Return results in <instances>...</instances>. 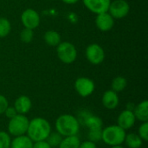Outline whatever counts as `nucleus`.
<instances>
[{
  "mask_svg": "<svg viewBox=\"0 0 148 148\" xmlns=\"http://www.w3.org/2000/svg\"><path fill=\"white\" fill-rule=\"evenodd\" d=\"M51 132L52 127L48 120L42 117H36L29 121L26 135L33 142H37L46 140Z\"/></svg>",
  "mask_w": 148,
  "mask_h": 148,
  "instance_id": "nucleus-1",
  "label": "nucleus"
},
{
  "mask_svg": "<svg viewBox=\"0 0 148 148\" xmlns=\"http://www.w3.org/2000/svg\"><path fill=\"white\" fill-rule=\"evenodd\" d=\"M80 126L76 116L70 114H61L55 122L56 131L62 137L77 135L80 131Z\"/></svg>",
  "mask_w": 148,
  "mask_h": 148,
  "instance_id": "nucleus-2",
  "label": "nucleus"
},
{
  "mask_svg": "<svg viewBox=\"0 0 148 148\" xmlns=\"http://www.w3.org/2000/svg\"><path fill=\"white\" fill-rule=\"evenodd\" d=\"M127 131L116 125H110L102 128L101 131V141L104 144L113 147L117 145H122L125 140Z\"/></svg>",
  "mask_w": 148,
  "mask_h": 148,
  "instance_id": "nucleus-3",
  "label": "nucleus"
},
{
  "mask_svg": "<svg viewBox=\"0 0 148 148\" xmlns=\"http://www.w3.org/2000/svg\"><path fill=\"white\" fill-rule=\"evenodd\" d=\"M29 122V120L25 114H17L15 117L9 120L7 125V133L12 137L24 135L27 133Z\"/></svg>",
  "mask_w": 148,
  "mask_h": 148,
  "instance_id": "nucleus-4",
  "label": "nucleus"
},
{
  "mask_svg": "<svg viewBox=\"0 0 148 148\" xmlns=\"http://www.w3.org/2000/svg\"><path fill=\"white\" fill-rule=\"evenodd\" d=\"M58 58L66 64L74 62L77 56V51L75 47L69 42H60L56 49Z\"/></svg>",
  "mask_w": 148,
  "mask_h": 148,
  "instance_id": "nucleus-5",
  "label": "nucleus"
},
{
  "mask_svg": "<svg viewBox=\"0 0 148 148\" xmlns=\"http://www.w3.org/2000/svg\"><path fill=\"white\" fill-rule=\"evenodd\" d=\"M95 88V85L93 80L88 77H79L75 82V89L77 94L82 97L90 96Z\"/></svg>",
  "mask_w": 148,
  "mask_h": 148,
  "instance_id": "nucleus-6",
  "label": "nucleus"
},
{
  "mask_svg": "<svg viewBox=\"0 0 148 148\" xmlns=\"http://www.w3.org/2000/svg\"><path fill=\"white\" fill-rule=\"evenodd\" d=\"M130 6L126 0H114L110 3L108 10L114 18H123L129 13Z\"/></svg>",
  "mask_w": 148,
  "mask_h": 148,
  "instance_id": "nucleus-7",
  "label": "nucleus"
},
{
  "mask_svg": "<svg viewBox=\"0 0 148 148\" xmlns=\"http://www.w3.org/2000/svg\"><path fill=\"white\" fill-rule=\"evenodd\" d=\"M86 57L90 63L98 65L104 61L105 52L99 44L93 43L88 45L86 49Z\"/></svg>",
  "mask_w": 148,
  "mask_h": 148,
  "instance_id": "nucleus-8",
  "label": "nucleus"
},
{
  "mask_svg": "<svg viewBox=\"0 0 148 148\" xmlns=\"http://www.w3.org/2000/svg\"><path fill=\"white\" fill-rule=\"evenodd\" d=\"M21 21L23 25L30 29L37 28L40 24V16L37 11L33 9L25 10L21 16Z\"/></svg>",
  "mask_w": 148,
  "mask_h": 148,
  "instance_id": "nucleus-9",
  "label": "nucleus"
},
{
  "mask_svg": "<svg viewBox=\"0 0 148 148\" xmlns=\"http://www.w3.org/2000/svg\"><path fill=\"white\" fill-rule=\"evenodd\" d=\"M136 122V118L133 111L125 109L117 117V125L125 131L131 129Z\"/></svg>",
  "mask_w": 148,
  "mask_h": 148,
  "instance_id": "nucleus-10",
  "label": "nucleus"
},
{
  "mask_svg": "<svg viewBox=\"0 0 148 148\" xmlns=\"http://www.w3.org/2000/svg\"><path fill=\"white\" fill-rule=\"evenodd\" d=\"M87 9L95 14L108 12L111 0H82Z\"/></svg>",
  "mask_w": 148,
  "mask_h": 148,
  "instance_id": "nucleus-11",
  "label": "nucleus"
},
{
  "mask_svg": "<svg viewBox=\"0 0 148 148\" xmlns=\"http://www.w3.org/2000/svg\"><path fill=\"white\" fill-rule=\"evenodd\" d=\"M101 102L106 109L108 110L115 109L120 103V98L118 93L113 91L112 89L105 91L101 97Z\"/></svg>",
  "mask_w": 148,
  "mask_h": 148,
  "instance_id": "nucleus-12",
  "label": "nucleus"
},
{
  "mask_svg": "<svg viewBox=\"0 0 148 148\" xmlns=\"http://www.w3.org/2000/svg\"><path fill=\"white\" fill-rule=\"evenodd\" d=\"M95 23L97 28L101 31H108L112 29L114 25V17L108 12H103L97 14Z\"/></svg>",
  "mask_w": 148,
  "mask_h": 148,
  "instance_id": "nucleus-13",
  "label": "nucleus"
},
{
  "mask_svg": "<svg viewBox=\"0 0 148 148\" xmlns=\"http://www.w3.org/2000/svg\"><path fill=\"white\" fill-rule=\"evenodd\" d=\"M14 108L19 114H28L32 108V101L27 95H20L14 102Z\"/></svg>",
  "mask_w": 148,
  "mask_h": 148,
  "instance_id": "nucleus-14",
  "label": "nucleus"
},
{
  "mask_svg": "<svg viewBox=\"0 0 148 148\" xmlns=\"http://www.w3.org/2000/svg\"><path fill=\"white\" fill-rule=\"evenodd\" d=\"M134 114L136 121L146 122L148 121V101L147 100L142 101L138 105H135L134 109Z\"/></svg>",
  "mask_w": 148,
  "mask_h": 148,
  "instance_id": "nucleus-15",
  "label": "nucleus"
},
{
  "mask_svg": "<svg viewBox=\"0 0 148 148\" xmlns=\"http://www.w3.org/2000/svg\"><path fill=\"white\" fill-rule=\"evenodd\" d=\"M34 142L26 135L13 137L11 139L10 148H32Z\"/></svg>",
  "mask_w": 148,
  "mask_h": 148,
  "instance_id": "nucleus-16",
  "label": "nucleus"
},
{
  "mask_svg": "<svg viewBox=\"0 0 148 148\" xmlns=\"http://www.w3.org/2000/svg\"><path fill=\"white\" fill-rule=\"evenodd\" d=\"M82 125L87 127L88 130L90 129H102L103 128V121L101 118H100L97 115L93 114L90 113L86 119L84 120Z\"/></svg>",
  "mask_w": 148,
  "mask_h": 148,
  "instance_id": "nucleus-17",
  "label": "nucleus"
},
{
  "mask_svg": "<svg viewBox=\"0 0 148 148\" xmlns=\"http://www.w3.org/2000/svg\"><path fill=\"white\" fill-rule=\"evenodd\" d=\"M143 140L135 133H129L126 134L124 144L127 148H140L143 145Z\"/></svg>",
  "mask_w": 148,
  "mask_h": 148,
  "instance_id": "nucleus-18",
  "label": "nucleus"
},
{
  "mask_svg": "<svg viewBox=\"0 0 148 148\" xmlns=\"http://www.w3.org/2000/svg\"><path fill=\"white\" fill-rule=\"evenodd\" d=\"M81 140L77 135L63 137L58 148H79Z\"/></svg>",
  "mask_w": 148,
  "mask_h": 148,
  "instance_id": "nucleus-19",
  "label": "nucleus"
},
{
  "mask_svg": "<svg viewBox=\"0 0 148 148\" xmlns=\"http://www.w3.org/2000/svg\"><path fill=\"white\" fill-rule=\"evenodd\" d=\"M44 41L49 46H57L61 42L60 34L55 30H48L44 34Z\"/></svg>",
  "mask_w": 148,
  "mask_h": 148,
  "instance_id": "nucleus-20",
  "label": "nucleus"
},
{
  "mask_svg": "<svg viewBox=\"0 0 148 148\" xmlns=\"http://www.w3.org/2000/svg\"><path fill=\"white\" fill-rule=\"evenodd\" d=\"M127 85V81L123 76H116L111 83V89L116 93L122 92Z\"/></svg>",
  "mask_w": 148,
  "mask_h": 148,
  "instance_id": "nucleus-21",
  "label": "nucleus"
},
{
  "mask_svg": "<svg viewBox=\"0 0 148 148\" xmlns=\"http://www.w3.org/2000/svg\"><path fill=\"white\" fill-rule=\"evenodd\" d=\"M62 138L63 137L60 134H58L56 131H55V132H51L49 134V135L46 139V141L49 144V146L52 148L58 147Z\"/></svg>",
  "mask_w": 148,
  "mask_h": 148,
  "instance_id": "nucleus-22",
  "label": "nucleus"
},
{
  "mask_svg": "<svg viewBox=\"0 0 148 148\" xmlns=\"http://www.w3.org/2000/svg\"><path fill=\"white\" fill-rule=\"evenodd\" d=\"M11 29V25L7 18L0 17V37L7 36Z\"/></svg>",
  "mask_w": 148,
  "mask_h": 148,
  "instance_id": "nucleus-23",
  "label": "nucleus"
},
{
  "mask_svg": "<svg viewBox=\"0 0 148 148\" xmlns=\"http://www.w3.org/2000/svg\"><path fill=\"white\" fill-rule=\"evenodd\" d=\"M11 136L5 131H0V148H10Z\"/></svg>",
  "mask_w": 148,
  "mask_h": 148,
  "instance_id": "nucleus-24",
  "label": "nucleus"
},
{
  "mask_svg": "<svg viewBox=\"0 0 148 148\" xmlns=\"http://www.w3.org/2000/svg\"><path fill=\"white\" fill-rule=\"evenodd\" d=\"M101 131H102V129L88 130V140H90L94 143H98V142L101 141Z\"/></svg>",
  "mask_w": 148,
  "mask_h": 148,
  "instance_id": "nucleus-25",
  "label": "nucleus"
},
{
  "mask_svg": "<svg viewBox=\"0 0 148 148\" xmlns=\"http://www.w3.org/2000/svg\"><path fill=\"white\" fill-rule=\"evenodd\" d=\"M33 36H34L33 29H30L25 28L20 33V39L24 43H29L33 40Z\"/></svg>",
  "mask_w": 148,
  "mask_h": 148,
  "instance_id": "nucleus-26",
  "label": "nucleus"
},
{
  "mask_svg": "<svg viewBox=\"0 0 148 148\" xmlns=\"http://www.w3.org/2000/svg\"><path fill=\"white\" fill-rule=\"evenodd\" d=\"M137 134L140 136V138L143 141H147L148 140V121L146 122H141L138 128V133Z\"/></svg>",
  "mask_w": 148,
  "mask_h": 148,
  "instance_id": "nucleus-27",
  "label": "nucleus"
},
{
  "mask_svg": "<svg viewBox=\"0 0 148 148\" xmlns=\"http://www.w3.org/2000/svg\"><path fill=\"white\" fill-rule=\"evenodd\" d=\"M8 106H9V101H8L7 98L0 94V115L3 114V113H4L5 109L8 108Z\"/></svg>",
  "mask_w": 148,
  "mask_h": 148,
  "instance_id": "nucleus-28",
  "label": "nucleus"
},
{
  "mask_svg": "<svg viewBox=\"0 0 148 148\" xmlns=\"http://www.w3.org/2000/svg\"><path fill=\"white\" fill-rule=\"evenodd\" d=\"M3 114L5 115L6 118H8L9 120H10V119H12L13 117H15V116L17 114V113H16V109L14 108V107L8 106V108L5 109V111H4V113H3Z\"/></svg>",
  "mask_w": 148,
  "mask_h": 148,
  "instance_id": "nucleus-29",
  "label": "nucleus"
},
{
  "mask_svg": "<svg viewBox=\"0 0 148 148\" xmlns=\"http://www.w3.org/2000/svg\"><path fill=\"white\" fill-rule=\"evenodd\" d=\"M79 148H97V146H96V143H94L88 140L83 142H81Z\"/></svg>",
  "mask_w": 148,
  "mask_h": 148,
  "instance_id": "nucleus-30",
  "label": "nucleus"
},
{
  "mask_svg": "<svg viewBox=\"0 0 148 148\" xmlns=\"http://www.w3.org/2000/svg\"><path fill=\"white\" fill-rule=\"evenodd\" d=\"M32 148H52L49 144L46 141V140H42V141H37V142H34L33 144V147Z\"/></svg>",
  "mask_w": 148,
  "mask_h": 148,
  "instance_id": "nucleus-31",
  "label": "nucleus"
},
{
  "mask_svg": "<svg viewBox=\"0 0 148 148\" xmlns=\"http://www.w3.org/2000/svg\"><path fill=\"white\" fill-rule=\"evenodd\" d=\"M134 108H135V105H134V104H133V103H128V104H127V108H126V109L130 110V111H134Z\"/></svg>",
  "mask_w": 148,
  "mask_h": 148,
  "instance_id": "nucleus-32",
  "label": "nucleus"
},
{
  "mask_svg": "<svg viewBox=\"0 0 148 148\" xmlns=\"http://www.w3.org/2000/svg\"><path fill=\"white\" fill-rule=\"evenodd\" d=\"M62 1L65 3H68V4H74V3H77L79 0H62Z\"/></svg>",
  "mask_w": 148,
  "mask_h": 148,
  "instance_id": "nucleus-33",
  "label": "nucleus"
},
{
  "mask_svg": "<svg viewBox=\"0 0 148 148\" xmlns=\"http://www.w3.org/2000/svg\"><path fill=\"white\" fill-rule=\"evenodd\" d=\"M110 148H125L122 145H117V146H113V147H110Z\"/></svg>",
  "mask_w": 148,
  "mask_h": 148,
  "instance_id": "nucleus-34",
  "label": "nucleus"
}]
</instances>
